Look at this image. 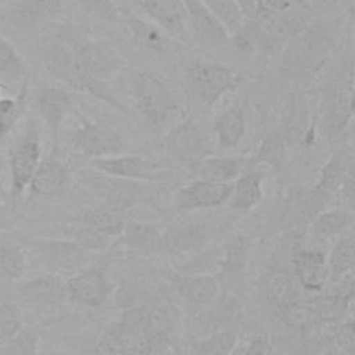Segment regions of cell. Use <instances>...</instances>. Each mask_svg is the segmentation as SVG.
Instances as JSON below:
<instances>
[{
  "label": "cell",
  "mask_w": 355,
  "mask_h": 355,
  "mask_svg": "<svg viewBox=\"0 0 355 355\" xmlns=\"http://www.w3.org/2000/svg\"><path fill=\"white\" fill-rule=\"evenodd\" d=\"M87 40L89 35L78 29L57 28L44 33L33 50L51 78L129 116L126 105L116 97L111 85L101 83L94 76L87 54Z\"/></svg>",
  "instance_id": "obj_1"
},
{
  "label": "cell",
  "mask_w": 355,
  "mask_h": 355,
  "mask_svg": "<svg viewBox=\"0 0 355 355\" xmlns=\"http://www.w3.org/2000/svg\"><path fill=\"white\" fill-rule=\"evenodd\" d=\"M129 90L136 112L154 130L171 128V122L182 115V107L171 86L153 72L129 71Z\"/></svg>",
  "instance_id": "obj_2"
},
{
  "label": "cell",
  "mask_w": 355,
  "mask_h": 355,
  "mask_svg": "<svg viewBox=\"0 0 355 355\" xmlns=\"http://www.w3.org/2000/svg\"><path fill=\"white\" fill-rule=\"evenodd\" d=\"M244 79L240 71L207 60L190 61L183 72L187 90L207 108L214 107L220 97L236 90Z\"/></svg>",
  "instance_id": "obj_3"
},
{
  "label": "cell",
  "mask_w": 355,
  "mask_h": 355,
  "mask_svg": "<svg viewBox=\"0 0 355 355\" xmlns=\"http://www.w3.org/2000/svg\"><path fill=\"white\" fill-rule=\"evenodd\" d=\"M354 114V62L349 61L327 85L322 97V130L330 140L340 137Z\"/></svg>",
  "instance_id": "obj_4"
},
{
  "label": "cell",
  "mask_w": 355,
  "mask_h": 355,
  "mask_svg": "<svg viewBox=\"0 0 355 355\" xmlns=\"http://www.w3.org/2000/svg\"><path fill=\"white\" fill-rule=\"evenodd\" d=\"M26 252L32 254L46 272L62 276L76 273L89 266L92 252L83 250L69 239H51L42 236H26L21 240Z\"/></svg>",
  "instance_id": "obj_5"
},
{
  "label": "cell",
  "mask_w": 355,
  "mask_h": 355,
  "mask_svg": "<svg viewBox=\"0 0 355 355\" xmlns=\"http://www.w3.org/2000/svg\"><path fill=\"white\" fill-rule=\"evenodd\" d=\"M214 147V137L196 119L189 116L171 125L164 136L165 154L183 165L212 155Z\"/></svg>",
  "instance_id": "obj_6"
},
{
  "label": "cell",
  "mask_w": 355,
  "mask_h": 355,
  "mask_svg": "<svg viewBox=\"0 0 355 355\" xmlns=\"http://www.w3.org/2000/svg\"><path fill=\"white\" fill-rule=\"evenodd\" d=\"M72 148L89 159L123 154L126 143L116 128L100 121L83 118L69 137Z\"/></svg>",
  "instance_id": "obj_7"
},
{
  "label": "cell",
  "mask_w": 355,
  "mask_h": 355,
  "mask_svg": "<svg viewBox=\"0 0 355 355\" xmlns=\"http://www.w3.org/2000/svg\"><path fill=\"white\" fill-rule=\"evenodd\" d=\"M42 161V143L35 121L25 125L24 132L15 140L8 158L10 197L18 198L29 186V182Z\"/></svg>",
  "instance_id": "obj_8"
},
{
  "label": "cell",
  "mask_w": 355,
  "mask_h": 355,
  "mask_svg": "<svg viewBox=\"0 0 355 355\" xmlns=\"http://www.w3.org/2000/svg\"><path fill=\"white\" fill-rule=\"evenodd\" d=\"M15 297L21 308L25 306L42 315L54 313L69 301L65 279L50 272H43L22 280L15 290Z\"/></svg>",
  "instance_id": "obj_9"
},
{
  "label": "cell",
  "mask_w": 355,
  "mask_h": 355,
  "mask_svg": "<svg viewBox=\"0 0 355 355\" xmlns=\"http://www.w3.org/2000/svg\"><path fill=\"white\" fill-rule=\"evenodd\" d=\"M82 178L92 191L104 201V205L111 208L125 211L128 207L136 205L148 197L146 182L114 178L94 169L83 172Z\"/></svg>",
  "instance_id": "obj_10"
},
{
  "label": "cell",
  "mask_w": 355,
  "mask_h": 355,
  "mask_svg": "<svg viewBox=\"0 0 355 355\" xmlns=\"http://www.w3.org/2000/svg\"><path fill=\"white\" fill-rule=\"evenodd\" d=\"M92 169L108 176L136 180V182H154L164 180L168 176L157 161L136 154H118L105 158L90 159Z\"/></svg>",
  "instance_id": "obj_11"
},
{
  "label": "cell",
  "mask_w": 355,
  "mask_h": 355,
  "mask_svg": "<svg viewBox=\"0 0 355 355\" xmlns=\"http://www.w3.org/2000/svg\"><path fill=\"white\" fill-rule=\"evenodd\" d=\"M65 288L69 301L98 308L107 302L112 284L103 269L89 265L65 279Z\"/></svg>",
  "instance_id": "obj_12"
},
{
  "label": "cell",
  "mask_w": 355,
  "mask_h": 355,
  "mask_svg": "<svg viewBox=\"0 0 355 355\" xmlns=\"http://www.w3.org/2000/svg\"><path fill=\"white\" fill-rule=\"evenodd\" d=\"M190 40L205 49H219L230 42V35L200 0H183Z\"/></svg>",
  "instance_id": "obj_13"
},
{
  "label": "cell",
  "mask_w": 355,
  "mask_h": 355,
  "mask_svg": "<svg viewBox=\"0 0 355 355\" xmlns=\"http://www.w3.org/2000/svg\"><path fill=\"white\" fill-rule=\"evenodd\" d=\"M35 105L39 116L51 135L54 146H57L61 126L72 107L71 94L62 86L42 83L35 92Z\"/></svg>",
  "instance_id": "obj_14"
},
{
  "label": "cell",
  "mask_w": 355,
  "mask_h": 355,
  "mask_svg": "<svg viewBox=\"0 0 355 355\" xmlns=\"http://www.w3.org/2000/svg\"><path fill=\"white\" fill-rule=\"evenodd\" d=\"M233 182L219 183L202 179H194L184 184L176 193V208L183 212L197 209H211L229 201Z\"/></svg>",
  "instance_id": "obj_15"
},
{
  "label": "cell",
  "mask_w": 355,
  "mask_h": 355,
  "mask_svg": "<svg viewBox=\"0 0 355 355\" xmlns=\"http://www.w3.org/2000/svg\"><path fill=\"white\" fill-rule=\"evenodd\" d=\"M136 4L158 28L182 40H190L183 0H136Z\"/></svg>",
  "instance_id": "obj_16"
},
{
  "label": "cell",
  "mask_w": 355,
  "mask_h": 355,
  "mask_svg": "<svg viewBox=\"0 0 355 355\" xmlns=\"http://www.w3.org/2000/svg\"><path fill=\"white\" fill-rule=\"evenodd\" d=\"M69 184L68 168L54 155L42 158L35 171L28 190L32 197L54 198L65 193Z\"/></svg>",
  "instance_id": "obj_17"
},
{
  "label": "cell",
  "mask_w": 355,
  "mask_h": 355,
  "mask_svg": "<svg viewBox=\"0 0 355 355\" xmlns=\"http://www.w3.org/2000/svg\"><path fill=\"white\" fill-rule=\"evenodd\" d=\"M291 270L300 286L311 293H320L329 283L327 257L316 250H300L291 257Z\"/></svg>",
  "instance_id": "obj_18"
},
{
  "label": "cell",
  "mask_w": 355,
  "mask_h": 355,
  "mask_svg": "<svg viewBox=\"0 0 355 355\" xmlns=\"http://www.w3.org/2000/svg\"><path fill=\"white\" fill-rule=\"evenodd\" d=\"M62 10L64 0H15L7 12V21L15 29L28 31L60 15Z\"/></svg>",
  "instance_id": "obj_19"
},
{
  "label": "cell",
  "mask_w": 355,
  "mask_h": 355,
  "mask_svg": "<svg viewBox=\"0 0 355 355\" xmlns=\"http://www.w3.org/2000/svg\"><path fill=\"white\" fill-rule=\"evenodd\" d=\"M171 282L178 294L190 305L205 306L219 294L220 283L214 275H186L176 272Z\"/></svg>",
  "instance_id": "obj_20"
},
{
  "label": "cell",
  "mask_w": 355,
  "mask_h": 355,
  "mask_svg": "<svg viewBox=\"0 0 355 355\" xmlns=\"http://www.w3.org/2000/svg\"><path fill=\"white\" fill-rule=\"evenodd\" d=\"M208 234L204 223L183 222L161 234L157 250L169 254H190L207 243Z\"/></svg>",
  "instance_id": "obj_21"
},
{
  "label": "cell",
  "mask_w": 355,
  "mask_h": 355,
  "mask_svg": "<svg viewBox=\"0 0 355 355\" xmlns=\"http://www.w3.org/2000/svg\"><path fill=\"white\" fill-rule=\"evenodd\" d=\"M247 159L239 157H218L208 155L187 164V169L196 176V179L230 183L244 172Z\"/></svg>",
  "instance_id": "obj_22"
},
{
  "label": "cell",
  "mask_w": 355,
  "mask_h": 355,
  "mask_svg": "<svg viewBox=\"0 0 355 355\" xmlns=\"http://www.w3.org/2000/svg\"><path fill=\"white\" fill-rule=\"evenodd\" d=\"M247 132V111L245 105L236 103L220 112L212 126V135L215 143L223 148H234L244 139Z\"/></svg>",
  "instance_id": "obj_23"
},
{
  "label": "cell",
  "mask_w": 355,
  "mask_h": 355,
  "mask_svg": "<svg viewBox=\"0 0 355 355\" xmlns=\"http://www.w3.org/2000/svg\"><path fill=\"white\" fill-rule=\"evenodd\" d=\"M144 330L155 355L166 351L175 334V323L171 311L161 305L144 308Z\"/></svg>",
  "instance_id": "obj_24"
},
{
  "label": "cell",
  "mask_w": 355,
  "mask_h": 355,
  "mask_svg": "<svg viewBox=\"0 0 355 355\" xmlns=\"http://www.w3.org/2000/svg\"><path fill=\"white\" fill-rule=\"evenodd\" d=\"M121 15L122 24L139 46L153 53H164L168 50L169 40L154 22L143 19L128 10H121Z\"/></svg>",
  "instance_id": "obj_25"
},
{
  "label": "cell",
  "mask_w": 355,
  "mask_h": 355,
  "mask_svg": "<svg viewBox=\"0 0 355 355\" xmlns=\"http://www.w3.org/2000/svg\"><path fill=\"white\" fill-rule=\"evenodd\" d=\"M262 200V173L258 169H247L233 180L229 198L230 207L247 212Z\"/></svg>",
  "instance_id": "obj_26"
},
{
  "label": "cell",
  "mask_w": 355,
  "mask_h": 355,
  "mask_svg": "<svg viewBox=\"0 0 355 355\" xmlns=\"http://www.w3.org/2000/svg\"><path fill=\"white\" fill-rule=\"evenodd\" d=\"M26 251L10 233H0V275L8 282H18L26 272Z\"/></svg>",
  "instance_id": "obj_27"
},
{
  "label": "cell",
  "mask_w": 355,
  "mask_h": 355,
  "mask_svg": "<svg viewBox=\"0 0 355 355\" xmlns=\"http://www.w3.org/2000/svg\"><path fill=\"white\" fill-rule=\"evenodd\" d=\"M354 171L352 161L343 153L331 155L322 166L319 178L313 184V190L319 194L330 198L334 193L340 191L345 178Z\"/></svg>",
  "instance_id": "obj_28"
},
{
  "label": "cell",
  "mask_w": 355,
  "mask_h": 355,
  "mask_svg": "<svg viewBox=\"0 0 355 355\" xmlns=\"http://www.w3.org/2000/svg\"><path fill=\"white\" fill-rule=\"evenodd\" d=\"M128 219L129 218L126 216L125 211L111 208L107 205L85 209L79 215V222L86 223L110 237L121 236Z\"/></svg>",
  "instance_id": "obj_29"
},
{
  "label": "cell",
  "mask_w": 355,
  "mask_h": 355,
  "mask_svg": "<svg viewBox=\"0 0 355 355\" xmlns=\"http://www.w3.org/2000/svg\"><path fill=\"white\" fill-rule=\"evenodd\" d=\"M352 222V214L345 209L336 208L320 211L311 219V232L316 239L327 240L347 233Z\"/></svg>",
  "instance_id": "obj_30"
},
{
  "label": "cell",
  "mask_w": 355,
  "mask_h": 355,
  "mask_svg": "<svg viewBox=\"0 0 355 355\" xmlns=\"http://www.w3.org/2000/svg\"><path fill=\"white\" fill-rule=\"evenodd\" d=\"M351 304V300L329 291L326 294L315 297L308 305L315 320L333 324L345 319L347 311L349 309Z\"/></svg>",
  "instance_id": "obj_31"
},
{
  "label": "cell",
  "mask_w": 355,
  "mask_h": 355,
  "mask_svg": "<svg viewBox=\"0 0 355 355\" xmlns=\"http://www.w3.org/2000/svg\"><path fill=\"white\" fill-rule=\"evenodd\" d=\"M355 263V244L352 234L341 237L327 257L329 282L333 283L352 273Z\"/></svg>",
  "instance_id": "obj_32"
},
{
  "label": "cell",
  "mask_w": 355,
  "mask_h": 355,
  "mask_svg": "<svg viewBox=\"0 0 355 355\" xmlns=\"http://www.w3.org/2000/svg\"><path fill=\"white\" fill-rule=\"evenodd\" d=\"M0 78L6 83H24L29 80L28 68L17 49L0 36Z\"/></svg>",
  "instance_id": "obj_33"
},
{
  "label": "cell",
  "mask_w": 355,
  "mask_h": 355,
  "mask_svg": "<svg viewBox=\"0 0 355 355\" xmlns=\"http://www.w3.org/2000/svg\"><path fill=\"white\" fill-rule=\"evenodd\" d=\"M22 326V311L15 293L0 290V345L11 338Z\"/></svg>",
  "instance_id": "obj_34"
},
{
  "label": "cell",
  "mask_w": 355,
  "mask_h": 355,
  "mask_svg": "<svg viewBox=\"0 0 355 355\" xmlns=\"http://www.w3.org/2000/svg\"><path fill=\"white\" fill-rule=\"evenodd\" d=\"M123 243L135 250H154L158 248L161 233L155 225L128 219L122 232Z\"/></svg>",
  "instance_id": "obj_35"
},
{
  "label": "cell",
  "mask_w": 355,
  "mask_h": 355,
  "mask_svg": "<svg viewBox=\"0 0 355 355\" xmlns=\"http://www.w3.org/2000/svg\"><path fill=\"white\" fill-rule=\"evenodd\" d=\"M28 89L29 80L19 85V90L14 97L0 96V141L6 139L19 119L26 103Z\"/></svg>",
  "instance_id": "obj_36"
},
{
  "label": "cell",
  "mask_w": 355,
  "mask_h": 355,
  "mask_svg": "<svg viewBox=\"0 0 355 355\" xmlns=\"http://www.w3.org/2000/svg\"><path fill=\"white\" fill-rule=\"evenodd\" d=\"M68 239L89 252H100L108 248L112 240V237L79 220L68 229Z\"/></svg>",
  "instance_id": "obj_37"
},
{
  "label": "cell",
  "mask_w": 355,
  "mask_h": 355,
  "mask_svg": "<svg viewBox=\"0 0 355 355\" xmlns=\"http://www.w3.org/2000/svg\"><path fill=\"white\" fill-rule=\"evenodd\" d=\"M39 343V330L22 326L11 338L0 345V355H37Z\"/></svg>",
  "instance_id": "obj_38"
},
{
  "label": "cell",
  "mask_w": 355,
  "mask_h": 355,
  "mask_svg": "<svg viewBox=\"0 0 355 355\" xmlns=\"http://www.w3.org/2000/svg\"><path fill=\"white\" fill-rule=\"evenodd\" d=\"M223 25L230 36L236 35L243 24L244 18L239 10L236 0H200Z\"/></svg>",
  "instance_id": "obj_39"
},
{
  "label": "cell",
  "mask_w": 355,
  "mask_h": 355,
  "mask_svg": "<svg viewBox=\"0 0 355 355\" xmlns=\"http://www.w3.org/2000/svg\"><path fill=\"white\" fill-rule=\"evenodd\" d=\"M236 343V329L223 327L193 347V355H230Z\"/></svg>",
  "instance_id": "obj_40"
},
{
  "label": "cell",
  "mask_w": 355,
  "mask_h": 355,
  "mask_svg": "<svg viewBox=\"0 0 355 355\" xmlns=\"http://www.w3.org/2000/svg\"><path fill=\"white\" fill-rule=\"evenodd\" d=\"M75 4L90 18L108 24L118 25L122 24L121 10L114 0H73Z\"/></svg>",
  "instance_id": "obj_41"
},
{
  "label": "cell",
  "mask_w": 355,
  "mask_h": 355,
  "mask_svg": "<svg viewBox=\"0 0 355 355\" xmlns=\"http://www.w3.org/2000/svg\"><path fill=\"white\" fill-rule=\"evenodd\" d=\"M223 258L225 252L222 251H205L198 255H193V258L183 263L182 268L178 269V272L186 275H212L214 270L222 269Z\"/></svg>",
  "instance_id": "obj_42"
},
{
  "label": "cell",
  "mask_w": 355,
  "mask_h": 355,
  "mask_svg": "<svg viewBox=\"0 0 355 355\" xmlns=\"http://www.w3.org/2000/svg\"><path fill=\"white\" fill-rule=\"evenodd\" d=\"M327 336L336 345L340 354L354 355L355 352V336H354V322L352 319L340 320L333 323L327 331Z\"/></svg>",
  "instance_id": "obj_43"
},
{
  "label": "cell",
  "mask_w": 355,
  "mask_h": 355,
  "mask_svg": "<svg viewBox=\"0 0 355 355\" xmlns=\"http://www.w3.org/2000/svg\"><path fill=\"white\" fill-rule=\"evenodd\" d=\"M302 355H340L338 349L327 336L323 334H309L301 349Z\"/></svg>",
  "instance_id": "obj_44"
},
{
  "label": "cell",
  "mask_w": 355,
  "mask_h": 355,
  "mask_svg": "<svg viewBox=\"0 0 355 355\" xmlns=\"http://www.w3.org/2000/svg\"><path fill=\"white\" fill-rule=\"evenodd\" d=\"M294 4V0H257V19L282 14Z\"/></svg>",
  "instance_id": "obj_45"
},
{
  "label": "cell",
  "mask_w": 355,
  "mask_h": 355,
  "mask_svg": "<svg viewBox=\"0 0 355 355\" xmlns=\"http://www.w3.org/2000/svg\"><path fill=\"white\" fill-rule=\"evenodd\" d=\"M258 157L269 164H277L279 159L283 157V141L279 137L268 139L262 144Z\"/></svg>",
  "instance_id": "obj_46"
},
{
  "label": "cell",
  "mask_w": 355,
  "mask_h": 355,
  "mask_svg": "<svg viewBox=\"0 0 355 355\" xmlns=\"http://www.w3.org/2000/svg\"><path fill=\"white\" fill-rule=\"evenodd\" d=\"M80 355H118L108 341L103 337L100 340H86L82 343Z\"/></svg>",
  "instance_id": "obj_47"
},
{
  "label": "cell",
  "mask_w": 355,
  "mask_h": 355,
  "mask_svg": "<svg viewBox=\"0 0 355 355\" xmlns=\"http://www.w3.org/2000/svg\"><path fill=\"white\" fill-rule=\"evenodd\" d=\"M244 355H275V351L269 338L263 334H258L250 341Z\"/></svg>",
  "instance_id": "obj_48"
},
{
  "label": "cell",
  "mask_w": 355,
  "mask_h": 355,
  "mask_svg": "<svg viewBox=\"0 0 355 355\" xmlns=\"http://www.w3.org/2000/svg\"><path fill=\"white\" fill-rule=\"evenodd\" d=\"M354 189H355V183H354V171L348 173V176L345 178L340 191H341V196L349 204L352 205L354 202Z\"/></svg>",
  "instance_id": "obj_49"
},
{
  "label": "cell",
  "mask_w": 355,
  "mask_h": 355,
  "mask_svg": "<svg viewBox=\"0 0 355 355\" xmlns=\"http://www.w3.org/2000/svg\"><path fill=\"white\" fill-rule=\"evenodd\" d=\"M8 225H10V212L0 200V233L6 232Z\"/></svg>",
  "instance_id": "obj_50"
},
{
  "label": "cell",
  "mask_w": 355,
  "mask_h": 355,
  "mask_svg": "<svg viewBox=\"0 0 355 355\" xmlns=\"http://www.w3.org/2000/svg\"><path fill=\"white\" fill-rule=\"evenodd\" d=\"M6 86V83L1 80V78H0V93H1V89Z\"/></svg>",
  "instance_id": "obj_51"
},
{
  "label": "cell",
  "mask_w": 355,
  "mask_h": 355,
  "mask_svg": "<svg viewBox=\"0 0 355 355\" xmlns=\"http://www.w3.org/2000/svg\"><path fill=\"white\" fill-rule=\"evenodd\" d=\"M159 355H169V354H168V351H164V352H161Z\"/></svg>",
  "instance_id": "obj_52"
},
{
  "label": "cell",
  "mask_w": 355,
  "mask_h": 355,
  "mask_svg": "<svg viewBox=\"0 0 355 355\" xmlns=\"http://www.w3.org/2000/svg\"><path fill=\"white\" fill-rule=\"evenodd\" d=\"M3 3H4V0H0V10H1V7H3Z\"/></svg>",
  "instance_id": "obj_53"
},
{
  "label": "cell",
  "mask_w": 355,
  "mask_h": 355,
  "mask_svg": "<svg viewBox=\"0 0 355 355\" xmlns=\"http://www.w3.org/2000/svg\"><path fill=\"white\" fill-rule=\"evenodd\" d=\"M1 166H3V162L0 161V171H1Z\"/></svg>",
  "instance_id": "obj_54"
},
{
  "label": "cell",
  "mask_w": 355,
  "mask_h": 355,
  "mask_svg": "<svg viewBox=\"0 0 355 355\" xmlns=\"http://www.w3.org/2000/svg\"><path fill=\"white\" fill-rule=\"evenodd\" d=\"M54 355H65V354H54Z\"/></svg>",
  "instance_id": "obj_55"
}]
</instances>
